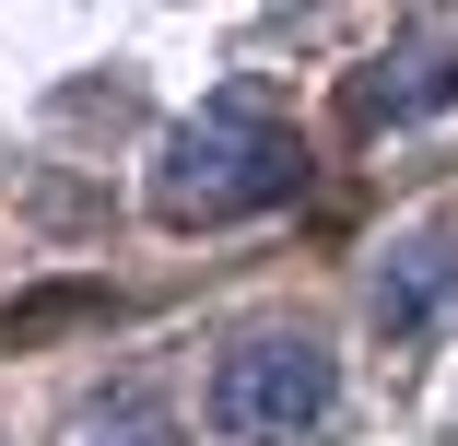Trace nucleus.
I'll return each mask as SVG.
<instances>
[{"mask_svg": "<svg viewBox=\"0 0 458 446\" xmlns=\"http://www.w3.org/2000/svg\"><path fill=\"white\" fill-rule=\"evenodd\" d=\"M294 118L270 106V82H224L212 106H189L165 130L153 153V212L165 223H235V212H270V200H294Z\"/></svg>", "mask_w": 458, "mask_h": 446, "instance_id": "f257e3e1", "label": "nucleus"}, {"mask_svg": "<svg viewBox=\"0 0 458 446\" xmlns=\"http://www.w3.org/2000/svg\"><path fill=\"white\" fill-rule=\"evenodd\" d=\"M329 400H341V365H329L318 341H235L224 376H212V423L247 434V446H294V434H318Z\"/></svg>", "mask_w": 458, "mask_h": 446, "instance_id": "f03ea898", "label": "nucleus"}, {"mask_svg": "<svg viewBox=\"0 0 458 446\" xmlns=\"http://www.w3.org/2000/svg\"><path fill=\"white\" fill-rule=\"evenodd\" d=\"M435 106H458V13L400 24L388 59L352 82V118H364V130H411V118H435Z\"/></svg>", "mask_w": 458, "mask_h": 446, "instance_id": "7ed1b4c3", "label": "nucleus"}, {"mask_svg": "<svg viewBox=\"0 0 458 446\" xmlns=\"http://www.w3.org/2000/svg\"><path fill=\"white\" fill-rule=\"evenodd\" d=\"M377 317H388V341H435V329H458V235H446V223L388 247V271H377Z\"/></svg>", "mask_w": 458, "mask_h": 446, "instance_id": "20e7f679", "label": "nucleus"}, {"mask_svg": "<svg viewBox=\"0 0 458 446\" xmlns=\"http://www.w3.org/2000/svg\"><path fill=\"white\" fill-rule=\"evenodd\" d=\"M71 446H176V423L153 400H95V411L71 423Z\"/></svg>", "mask_w": 458, "mask_h": 446, "instance_id": "39448f33", "label": "nucleus"}]
</instances>
